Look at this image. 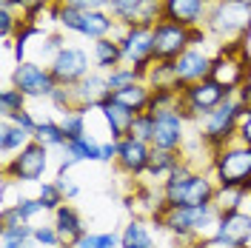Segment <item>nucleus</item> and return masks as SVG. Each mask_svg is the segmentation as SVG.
<instances>
[{
	"label": "nucleus",
	"mask_w": 251,
	"mask_h": 248,
	"mask_svg": "<svg viewBox=\"0 0 251 248\" xmlns=\"http://www.w3.org/2000/svg\"><path fill=\"white\" fill-rule=\"evenodd\" d=\"M54 183H57V188L63 191L66 202H69V200H75V197L80 194V186L75 183V180H72V177H69V174H63V177H54Z\"/></svg>",
	"instance_id": "42"
},
{
	"label": "nucleus",
	"mask_w": 251,
	"mask_h": 248,
	"mask_svg": "<svg viewBox=\"0 0 251 248\" xmlns=\"http://www.w3.org/2000/svg\"><path fill=\"white\" fill-rule=\"evenodd\" d=\"M208 0H163V20H172L177 26L197 29L205 23Z\"/></svg>",
	"instance_id": "17"
},
{
	"label": "nucleus",
	"mask_w": 251,
	"mask_h": 248,
	"mask_svg": "<svg viewBox=\"0 0 251 248\" xmlns=\"http://www.w3.org/2000/svg\"><path fill=\"white\" fill-rule=\"evenodd\" d=\"M57 0H12V6H15L17 12H23V20H31V23H37V17L43 15L46 9H51Z\"/></svg>",
	"instance_id": "38"
},
{
	"label": "nucleus",
	"mask_w": 251,
	"mask_h": 248,
	"mask_svg": "<svg viewBox=\"0 0 251 248\" xmlns=\"http://www.w3.org/2000/svg\"><path fill=\"white\" fill-rule=\"evenodd\" d=\"M109 94H111L109 92V74H106V72H97V69H92V72L72 89L75 109H83V111L97 109L103 100H109Z\"/></svg>",
	"instance_id": "16"
},
{
	"label": "nucleus",
	"mask_w": 251,
	"mask_h": 248,
	"mask_svg": "<svg viewBox=\"0 0 251 248\" xmlns=\"http://www.w3.org/2000/svg\"><path fill=\"white\" fill-rule=\"evenodd\" d=\"M243 111H246V103H240L234 94L223 106H217L208 117L200 120V134L197 137L203 143V149L208 151V157L214 154V151H220L223 146H228V143L237 140V125H240Z\"/></svg>",
	"instance_id": "5"
},
{
	"label": "nucleus",
	"mask_w": 251,
	"mask_h": 248,
	"mask_svg": "<svg viewBox=\"0 0 251 248\" xmlns=\"http://www.w3.org/2000/svg\"><path fill=\"white\" fill-rule=\"evenodd\" d=\"M34 225L23 223V220H9V223H0V240H31Z\"/></svg>",
	"instance_id": "39"
},
{
	"label": "nucleus",
	"mask_w": 251,
	"mask_h": 248,
	"mask_svg": "<svg viewBox=\"0 0 251 248\" xmlns=\"http://www.w3.org/2000/svg\"><path fill=\"white\" fill-rule=\"evenodd\" d=\"M63 154L75 157L77 163H83V160L100 163V157H103V143L94 137V134H83L80 140H69L66 149H63Z\"/></svg>",
	"instance_id": "27"
},
{
	"label": "nucleus",
	"mask_w": 251,
	"mask_h": 248,
	"mask_svg": "<svg viewBox=\"0 0 251 248\" xmlns=\"http://www.w3.org/2000/svg\"><path fill=\"white\" fill-rule=\"evenodd\" d=\"M34 140L40 143V146H46L49 151L51 149H66V131H63L60 120H51V117H43V120H37V128H34Z\"/></svg>",
	"instance_id": "28"
},
{
	"label": "nucleus",
	"mask_w": 251,
	"mask_h": 248,
	"mask_svg": "<svg viewBox=\"0 0 251 248\" xmlns=\"http://www.w3.org/2000/svg\"><path fill=\"white\" fill-rule=\"evenodd\" d=\"M194 163L191 160H183L177 169L160 183V197H163V202L166 205H180L183 202V194H186V186H188V180L194 177Z\"/></svg>",
	"instance_id": "22"
},
{
	"label": "nucleus",
	"mask_w": 251,
	"mask_h": 248,
	"mask_svg": "<svg viewBox=\"0 0 251 248\" xmlns=\"http://www.w3.org/2000/svg\"><path fill=\"white\" fill-rule=\"evenodd\" d=\"M251 20V9L243 6L240 0H214L208 3V15H205L203 29L208 31V37H217V40H237V37H246Z\"/></svg>",
	"instance_id": "6"
},
{
	"label": "nucleus",
	"mask_w": 251,
	"mask_h": 248,
	"mask_svg": "<svg viewBox=\"0 0 251 248\" xmlns=\"http://www.w3.org/2000/svg\"><path fill=\"white\" fill-rule=\"evenodd\" d=\"M0 248H37L34 240H0Z\"/></svg>",
	"instance_id": "45"
},
{
	"label": "nucleus",
	"mask_w": 251,
	"mask_h": 248,
	"mask_svg": "<svg viewBox=\"0 0 251 248\" xmlns=\"http://www.w3.org/2000/svg\"><path fill=\"white\" fill-rule=\"evenodd\" d=\"M9 83L15 89H20L29 100H43V97L49 100L54 94V89H57L49 66H40L37 60L17 63L15 69H12V74H9Z\"/></svg>",
	"instance_id": "10"
},
{
	"label": "nucleus",
	"mask_w": 251,
	"mask_h": 248,
	"mask_svg": "<svg viewBox=\"0 0 251 248\" xmlns=\"http://www.w3.org/2000/svg\"><path fill=\"white\" fill-rule=\"evenodd\" d=\"M94 60L89 57V51L80 46H66L54 57V60L49 63V72H51V77L57 86H66V89H75L80 80L86 77L89 72H92Z\"/></svg>",
	"instance_id": "11"
},
{
	"label": "nucleus",
	"mask_w": 251,
	"mask_h": 248,
	"mask_svg": "<svg viewBox=\"0 0 251 248\" xmlns=\"http://www.w3.org/2000/svg\"><path fill=\"white\" fill-rule=\"evenodd\" d=\"M31 240L37 243V248H60V234L54 225H34V234H31Z\"/></svg>",
	"instance_id": "40"
},
{
	"label": "nucleus",
	"mask_w": 251,
	"mask_h": 248,
	"mask_svg": "<svg viewBox=\"0 0 251 248\" xmlns=\"http://www.w3.org/2000/svg\"><path fill=\"white\" fill-rule=\"evenodd\" d=\"M134 83H146V74L131 69V66H120V69L109 72V92H120V89H128Z\"/></svg>",
	"instance_id": "33"
},
{
	"label": "nucleus",
	"mask_w": 251,
	"mask_h": 248,
	"mask_svg": "<svg viewBox=\"0 0 251 248\" xmlns=\"http://www.w3.org/2000/svg\"><path fill=\"white\" fill-rule=\"evenodd\" d=\"M151 134H154V117H151L149 111H140V114L131 120V125H128V137L143 140V143L151 146Z\"/></svg>",
	"instance_id": "37"
},
{
	"label": "nucleus",
	"mask_w": 251,
	"mask_h": 248,
	"mask_svg": "<svg viewBox=\"0 0 251 248\" xmlns=\"http://www.w3.org/2000/svg\"><path fill=\"white\" fill-rule=\"evenodd\" d=\"M228 97H234V94L228 92V89H223L220 83H214L211 77L200 80V83H191L186 86L183 92H180V114L186 117V123H200L203 117H208L211 111L223 106Z\"/></svg>",
	"instance_id": "7"
},
{
	"label": "nucleus",
	"mask_w": 251,
	"mask_h": 248,
	"mask_svg": "<svg viewBox=\"0 0 251 248\" xmlns=\"http://www.w3.org/2000/svg\"><path fill=\"white\" fill-rule=\"evenodd\" d=\"M240 3H243V6H249V9H251V0H240Z\"/></svg>",
	"instance_id": "47"
},
{
	"label": "nucleus",
	"mask_w": 251,
	"mask_h": 248,
	"mask_svg": "<svg viewBox=\"0 0 251 248\" xmlns=\"http://www.w3.org/2000/svg\"><path fill=\"white\" fill-rule=\"evenodd\" d=\"M51 225L57 228L63 246H75L80 237L89 231V228H86V223H83V217H80V211L75 208V205H72V202H63L60 208L54 211V220H51Z\"/></svg>",
	"instance_id": "20"
},
{
	"label": "nucleus",
	"mask_w": 251,
	"mask_h": 248,
	"mask_svg": "<svg viewBox=\"0 0 251 248\" xmlns=\"http://www.w3.org/2000/svg\"><path fill=\"white\" fill-rule=\"evenodd\" d=\"M237 140L251 146V106H246L243 117H240V125H237Z\"/></svg>",
	"instance_id": "43"
},
{
	"label": "nucleus",
	"mask_w": 251,
	"mask_h": 248,
	"mask_svg": "<svg viewBox=\"0 0 251 248\" xmlns=\"http://www.w3.org/2000/svg\"><path fill=\"white\" fill-rule=\"evenodd\" d=\"M26 100H29V97L9 83V86L0 92V117H3V120H12L17 111L26 109Z\"/></svg>",
	"instance_id": "30"
},
{
	"label": "nucleus",
	"mask_w": 251,
	"mask_h": 248,
	"mask_svg": "<svg viewBox=\"0 0 251 248\" xmlns=\"http://www.w3.org/2000/svg\"><path fill=\"white\" fill-rule=\"evenodd\" d=\"M75 248H120V234L117 231H100V234L86 231L75 243Z\"/></svg>",
	"instance_id": "35"
},
{
	"label": "nucleus",
	"mask_w": 251,
	"mask_h": 248,
	"mask_svg": "<svg viewBox=\"0 0 251 248\" xmlns=\"http://www.w3.org/2000/svg\"><path fill=\"white\" fill-rule=\"evenodd\" d=\"M37 200L43 202V208H46V211H51V214H54L63 202H66V197H63V191L57 188V183H54V180H43V183L37 186Z\"/></svg>",
	"instance_id": "36"
},
{
	"label": "nucleus",
	"mask_w": 251,
	"mask_h": 248,
	"mask_svg": "<svg viewBox=\"0 0 251 248\" xmlns=\"http://www.w3.org/2000/svg\"><path fill=\"white\" fill-rule=\"evenodd\" d=\"M109 97L114 100V103H120L123 109L134 111V114H140V111H149V100H151V86H149V83H134V86H128V89L111 92Z\"/></svg>",
	"instance_id": "26"
},
{
	"label": "nucleus",
	"mask_w": 251,
	"mask_h": 248,
	"mask_svg": "<svg viewBox=\"0 0 251 248\" xmlns=\"http://www.w3.org/2000/svg\"><path fill=\"white\" fill-rule=\"evenodd\" d=\"M208 72H211V54H205L203 49L191 46L186 49L172 66V74H174V89H186L191 83H200V80L208 77Z\"/></svg>",
	"instance_id": "13"
},
{
	"label": "nucleus",
	"mask_w": 251,
	"mask_h": 248,
	"mask_svg": "<svg viewBox=\"0 0 251 248\" xmlns=\"http://www.w3.org/2000/svg\"><path fill=\"white\" fill-rule=\"evenodd\" d=\"M151 220L169 237L191 248L200 237L217 231L220 211L214 208V202L211 205H166V202H160Z\"/></svg>",
	"instance_id": "1"
},
{
	"label": "nucleus",
	"mask_w": 251,
	"mask_h": 248,
	"mask_svg": "<svg viewBox=\"0 0 251 248\" xmlns=\"http://www.w3.org/2000/svg\"><path fill=\"white\" fill-rule=\"evenodd\" d=\"M246 40H251V20H249V29H246Z\"/></svg>",
	"instance_id": "46"
},
{
	"label": "nucleus",
	"mask_w": 251,
	"mask_h": 248,
	"mask_svg": "<svg viewBox=\"0 0 251 248\" xmlns=\"http://www.w3.org/2000/svg\"><path fill=\"white\" fill-rule=\"evenodd\" d=\"M246 248H249V246H246Z\"/></svg>",
	"instance_id": "48"
},
{
	"label": "nucleus",
	"mask_w": 251,
	"mask_h": 248,
	"mask_svg": "<svg viewBox=\"0 0 251 248\" xmlns=\"http://www.w3.org/2000/svg\"><path fill=\"white\" fill-rule=\"evenodd\" d=\"M92 60H94V69H97V72H106V74L123 66V49H120L117 34L94 40L92 43Z\"/></svg>",
	"instance_id": "23"
},
{
	"label": "nucleus",
	"mask_w": 251,
	"mask_h": 248,
	"mask_svg": "<svg viewBox=\"0 0 251 248\" xmlns=\"http://www.w3.org/2000/svg\"><path fill=\"white\" fill-rule=\"evenodd\" d=\"M149 160H151V146L143 143V140H134V137H123L117 143V160H114V169L137 180L146 174L149 169Z\"/></svg>",
	"instance_id": "15"
},
{
	"label": "nucleus",
	"mask_w": 251,
	"mask_h": 248,
	"mask_svg": "<svg viewBox=\"0 0 251 248\" xmlns=\"http://www.w3.org/2000/svg\"><path fill=\"white\" fill-rule=\"evenodd\" d=\"M86 120H89V111L83 109H69L60 114V125L63 131H66V137L69 140H80L83 134H89L86 131Z\"/></svg>",
	"instance_id": "31"
},
{
	"label": "nucleus",
	"mask_w": 251,
	"mask_h": 248,
	"mask_svg": "<svg viewBox=\"0 0 251 248\" xmlns=\"http://www.w3.org/2000/svg\"><path fill=\"white\" fill-rule=\"evenodd\" d=\"M51 23H57L60 31H72L80 37H89V40H100V37H111L120 31V23L103 9V12H83L75 6H66V3H54L49 9Z\"/></svg>",
	"instance_id": "4"
},
{
	"label": "nucleus",
	"mask_w": 251,
	"mask_h": 248,
	"mask_svg": "<svg viewBox=\"0 0 251 248\" xmlns=\"http://www.w3.org/2000/svg\"><path fill=\"white\" fill-rule=\"evenodd\" d=\"M251 74V51H249V40L237 37V40H226L220 43L217 54L211 57V72L208 77L220 83L223 89H228L231 94L240 92V86L249 80Z\"/></svg>",
	"instance_id": "2"
},
{
	"label": "nucleus",
	"mask_w": 251,
	"mask_h": 248,
	"mask_svg": "<svg viewBox=\"0 0 251 248\" xmlns=\"http://www.w3.org/2000/svg\"><path fill=\"white\" fill-rule=\"evenodd\" d=\"M208 171L214 174L217 186L240 188V191L251 194V146L240 143V140L223 146L220 151L211 154Z\"/></svg>",
	"instance_id": "3"
},
{
	"label": "nucleus",
	"mask_w": 251,
	"mask_h": 248,
	"mask_svg": "<svg viewBox=\"0 0 251 248\" xmlns=\"http://www.w3.org/2000/svg\"><path fill=\"white\" fill-rule=\"evenodd\" d=\"M9 208H12V214H15L17 220H23V223H34V217H40V214L46 211L43 202L37 200V197H23V194H20Z\"/></svg>",
	"instance_id": "34"
},
{
	"label": "nucleus",
	"mask_w": 251,
	"mask_h": 248,
	"mask_svg": "<svg viewBox=\"0 0 251 248\" xmlns=\"http://www.w3.org/2000/svg\"><path fill=\"white\" fill-rule=\"evenodd\" d=\"M246 200H249V194H246V191L217 186V194H214V208H217L220 214H226V211H240Z\"/></svg>",
	"instance_id": "32"
},
{
	"label": "nucleus",
	"mask_w": 251,
	"mask_h": 248,
	"mask_svg": "<svg viewBox=\"0 0 251 248\" xmlns=\"http://www.w3.org/2000/svg\"><path fill=\"white\" fill-rule=\"evenodd\" d=\"M97 111H100V117H103V123H106V128H109V140H114V143H120L123 137H128V125H131V120L137 117L134 111L123 109L120 103H114V100H103L100 106H97Z\"/></svg>",
	"instance_id": "21"
},
{
	"label": "nucleus",
	"mask_w": 251,
	"mask_h": 248,
	"mask_svg": "<svg viewBox=\"0 0 251 248\" xmlns=\"http://www.w3.org/2000/svg\"><path fill=\"white\" fill-rule=\"evenodd\" d=\"M183 160H186L183 151H166V149H154V146H151V160H149L146 177H151L154 183H163Z\"/></svg>",
	"instance_id": "25"
},
{
	"label": "nucleus",
	"mask_w": 251,
	"mask_h": 248,
	"mask_svg": "<svg viewBox=\"0 0 251 248\" xmlns=\"http://www.w3.org/2000/svg\"><path fill=\"white\" fill-rule=\"evenodd\" d=\"M49 169V149L31 140L26 149H20L15 157L3 163V180H12L17 186L23 183H43V174Z\"/></svg>",
	"instance_id": "8"
},
{
	"label": "nucleus",
	"mask_w": 251,
	"mask_h": 248,
	"mask_svg": "<svg viewBox=\"0 0 251 248\" xmlns=\"http://www.w3.org/2000/svg\"><path fill=\"white\" fill-rule=\"evenodd\" d=\"M186 49H191L186 26H177L172 20H160L154 26V60H177Z\"/></svg>",
	"instance_id": "14"
},
{
	"label": "nucleus",
	"mask_w": 251,
	"mask_h": 248,
	"mask_svg": "<svg viewBox=\"0 0 251 248\" xmlns=\"http://www.w3.org/2000/svg\"><path fill=\"white\" fill-rule=\"evenodd\" d=\"M217 237H223L226 243H231L234 248H246L251 243V211L240 208V211H226L217 220Z\"/></svg>",
	"instance_id": "19"
},
{
	"label": "nucleus",
	"mask_w": 251,
	"mask_h": 248,
	"mask_svg": "<svg viewBox=\"0 0 251 248\" xmlns=\"http://www.w3.org/2000/svg\"><path fill=\"white\" fill-rule=\"evenodd\" d=\"M12 123H17V125H23L26 131H29L31 137H34V128H37V117H31L29 111L23 109V111H17L15 117H12Z\"/></svg>",
	"instance_id": "44"
},
{
	"label": "nucleus",
	"mask_w": 251,
	"mask_h": 248,
	"mask_svg": "<svg viewBox=\"0 0 251 248\" xmlns=\"http://www.w3.org/2000/svg\"><path fill=\"white\" fill-rule=\"evenodd\" d=\"M31 140L34 137H31L23 125L12 123V120H0V154H3V163L9 157H15L20 149H26Z\"/></svg>",
	"instance_id": "24"
},
{
	"label": "nucleus",
	"mask_w": 251,
	"mask_h": 248,
	"mask_svg": "<svg viewBox=\"0 0 251 248\" xmlns=\"http://www.w3.org/2000/svg\"><path fill=\"white\" fill-rule=\"evenodd\" d=\"M117 40L123 49V66H131L143 74H149V69L154 66V29L149 26H131V29H120Z\"/></svg>",
	"instance_id": "9"
},
{
	"label": "nucleus",
	"mask_w": 251,
	"mask_h": 248,
	"mask_svg": "<svg viewBox=\"0 0 251 248\" xmlns=\"http://www.w3.org/2000/svg\"><path fill=\"white\" fill-rule=\"evenodd\" d=\"M160 225H154L151 217H131L120 231V248H163L160 240Z\"/></svg>",
	"instance_id": "18"
},
{
	"label": "nucleus",
	"mask_w": 251,
	"mask_h": 248,
	"mask_svg": "<svg viewBox=\"0 0 251 248\" xmlns=\"http://www.w3.org/2000/svg\"><path fill=\"white\" fill-rule=\"evenodd\" d=\"M143 12V0H111L109 3V15L120 23V29H131L140 23Z\"/></svg>",
	"instance_id": "29"
},
{
	"label": "nucleus",
	"mask_w": 251,
	"mask_h": 248,
	"mask_svg": "<svg viewBox=\"0 0 251 248\" xmlns=\"http://www.w3.org/2000/svg\"><path fill=\"white\" fill-rule=\"evenodd\" d=\"M57 3H66V6H75V9H83V12H109L111 0H57Z\"/></svg>",
	"instance_id": "41"
},
{
	"label": "nucleus",
	"mask_w": 251,
	"mask_h": 248,
	"mask_svg": "<svg viewBox=\"0 0 251 248\" xmlns=\"http://www.w3.org/2000/svg\"><path fill=\"white\" fill-rule=\"evenodd\" d=\"M151 117H154L151 146L154 149H166V151H183L186 149V125L188 123H186V117L180 114V109H160Z\"/></svg>",
	"instance_id": "12"
}]
</instances>
